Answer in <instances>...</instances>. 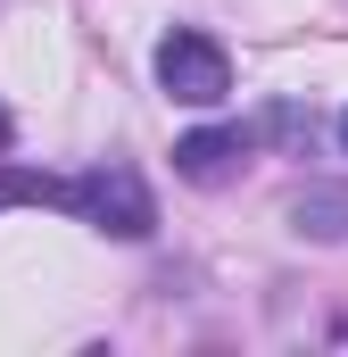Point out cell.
<instances>
[{
	"mask_svg": "<svg viewBox=\"0 0 348 357\" xmlns=\"http://www.w3.org/2000/svg\"><path fill=\"white\" fill-rule=\"evenodd\" d=\"M340 150H348V108H340Z\"/></svg>",
	"mask_w": 348,
	"mask_h": 357,
	"instance_id": "cell-7",
	"label": "cell"
},
{
	"mask_svg": "<svg viewBox=\"0 0 348 357\" xmlns=\"http://www.w3.org/2000/svg\"><path fill=\"white\" fill-rule=\"evenodd\" d=\"M249 142H307V108H265L249 125Z\"/></svg>",
	"mask_w": 348,
	"mask_h": 357,
	"instance_id": "cell-6",
	"label": "cell"
},
{
	"mask_svg": "<svg viewBox=\"0 0 348 357\" xmlns=\"http://www.w3.org/2000/svg\"><path fill=\"white\" fill-rule=\"evenodd\" d=\"M158 91L182 100V108H216V100L232 91V59H224V42L199 33V25H174L166 42H158Z\"/></svg>",
	"mask_w": 348,
	"mask_h": 357,
	"instance_id": "cell-2",
	"label": "cell"
},
{
	"mask_svg": "<svg viewBox=\"0 0 348 357\" xmlns=\"http://www.w3.org/2000/svg\"><path fill=\"white\" fill-rule=\"evenodd\" d=\"M75 216L100 225V233H116V241H150L158 233V199H150V183L133 175L125 158H108V167H91L75 183Z\"/></svg>",
	"mask_w": 348,
	"mask_h": 357,
	"instance_id": "cell-1",
	"label": "cell"
},
{
	"mask_svg": "<svg viewBox=\"0 0 348 357\" xmlns=\"http://www.w3.org/2000/svg\"><path fill=\"white\" fill-rule=\"evenodd\" d=\"M0 150H8V116H0Z\"/></svg>",
	"mask_w": 348,
	"mask_h": 357,
	"instance_id": "cell-8",
	"label": "cell"
},
{
	"mask_svg": "<svg viewBox=\"0 0 348 357\" xmlns=\"http://www.w3.org/2000/svg\"><path fill=\"white\" fill-rule=\"evenodd\" d=\"M241 158H249V125H199V133L174 142V175L182 183H224Z\"/></svg>",
	"mask_w": 348,
	"mask_h": 357,
	"instance_id": "cell-3",
	"label": "cell"
},
{
	"mask_svg": "<svg viewBox=\"0 0 348 357\" xmlns=\"http://www.w3.org/2000/svg\"><path fill=\"white\" fill-rule=\"evenodd\" d=\"M0 208H75V183L33 175V167H0Z\"/></svg>",
	"mask_w": 348,
	"mask_h": 357,
	"instance_id": "cell-4",
	"label": "cell"
},
{
	"mask_svg": "<svg viewBox=\"0 0 348 357\" xmlns=\"http://www.w3.org/2000/svg\"><path fill=\"white\" fill-rule=\"evenodd\" d=\"M290 225H299L307 241H348V191H299Z\"/></svg>",
	"mask_w": 348,
	"mask_h": 357,
	"instance_id": "cell-5",
	"label": "cell"
}]
</instances>
